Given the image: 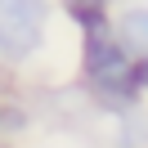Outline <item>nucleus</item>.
Listing matches in <instances>:
<instances>
[{
	"label": "nucleus",
	"mask_w": 148,
	"mask_h": 148,
	"mask_svg": "<svg viewBox=\"0 0 148 148\" xmlns=\"http://www.w3.org/2000/svg\"><path fill=\"white\" fill-rule=\"evenodd\" d=\"M112 148H148V108L135 103V108L117 112L112 117V135H108Z\"/></svg>",
	"instance_id": "4"
},
{
	"label": "nucleus",
	"mask_w": 148,
	"mask_h": 148,
	"mask_svg": "<svg viewBox=\"0 0 148 148\" xmlns=\"http://www.w3.org/2000/svg\"><path fill=\"white\" fill-rule=\"evenodd\" d=\"M0 148H23V144H5V139H0Z\"/></svg>",
	"instance_id": "8"
},
{
	"label": "nucleus",
	"mask_w": 148,
	"mask_h": 148,
	"mask_svg": "<svg viewBox=\"0 0 148 148\" xmlns=\"http://www.w3.org/2000/svg\"><path fill=\"white\" fill-rule=\"evenodd\" d=\"M45 148H54V144H45Z\"/></svg>",
	"instance_id": "9"
},
{
	"label": "nucleus",
	"mask_w": 148,
	"mask_h": 148,
	"mask_svg": "<svg viewBox=\"0 0 148 148\" xmlns=\"http://www.w3.org/2000/svg\"><path fill=\"white\" fill-rule=\"evenodd\" d=\"M32 130H36V112L23 99H14V94H0V139L5 144H23Z\"/></svg>",
	"instance_id": "6"
},
{
	"label": "nucleus",
	"mask_w": 148,
	"mask_h": 148,
	"mask_svg": "<svg viewBox=\"0 0 148 148\" xmlns=\"http://www.w3.org/2000/svg\"><path fill=\"white\" fill-rule=\"evenodd\" d=\"M58 9L67 14V23H76L81 36L112 27V0H58Z\"/></svg>",
	"instance_id": "5"
},
{
	"label": "nucleus",
	"mask_w": 148,
	"mask_h": 148,
	"mask_svg": "<svg viewBox=\"0 0 148 148\" xmlns=\"http://www.w3.org/2000/svg\"><path fill=\"white\" fill-rule=\"evenodd\" d=\"M112 36H117V45L126 49L135 63H144L148 58V5L121 9L117 18H112Z\"/></svg>",
	"instance_id": "3"
},
{
	"label": "nucleus",
	"mask_w": 148,
	"mask_h": 148,
	"mask_svg": "<svg viewBox=\"0 0 148 148\" xmlns=\"http://www.w3.org/2000/svg\"><path fill=\"white\" fill-rule=\"evenodd\" d=\"M54 0H0V67H23L45 49Z\"/></svg>",
	"instance_id": "2"
},
{
	"label": "nucleus",
	"mask_w": 148,
	"mask_h": 148,
	"mask_svg": "<svg viewBox=\"0 0 148 148\" xmlns=\"http://www.w3.org/2000/svg\"><path fill=\"white\" fill-rule=\"evenodd\" d=\"M135 76H139V90H144V94H148V58H144V63H139V67H135Z\"/></svg>",
	"instance_id": "7"
},
{
	"label": "nucleus",
	"mask_w": 148,
	"mask_h": 148,
	"mask_svg": "<svg viewBox=\"0 0 148 148\" xmlns=\"http://www.w3.org/2000/svg\"><path fill=\"white\" fill-rule=\"evenodd\" d=\"M135 58L117 45V36L108 32H85L81 36V85L90 94V103L108 117L144 103V90H139V76H135Z\"/></svg>",
	"instance_id": "1"
}]
</instances>
